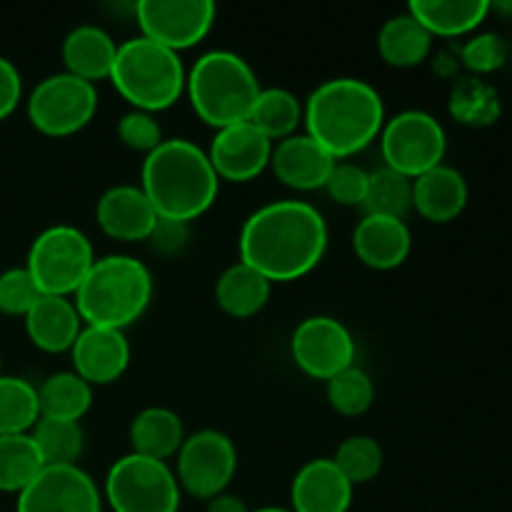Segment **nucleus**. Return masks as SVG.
<instances>
[{
    "mask_svg": "<svg viewBox=\"0 0 512 512\" xmlns=\"http://www.w3.org/2000/svg\"><path fill=\"white\" fill-rule=\"evenodd\" d=\"M240 263L270 283H293L318 268L328 250V225L305 200H275L255 210L240 230Z\"/></svg>",
    "mask_w": 512,
    "mask_h": 512,
    "instance_id": "nucleus-1",
    "label": "nucleus"
},
{
    "mask_svg": "<svg viewBox=\"0 0 512 512\" xmlns=\"http://www.w3.org/2000/svg\"><path fill=\"white\" fill-rule=\"evenodd\" d=\"M385 105L378 90L360 78H330L308 95L303 105L305 135L345 160L380 138Z\"/></svg>",
    "mask_w": 512,
    "mask_h": 512,
    "instance_id": "nucleus-2",
    "label": "nucleus"
},
{
    "mask_svg": "<svg viewBox=\"0 0 512 512\" xmlns=\"http://www.w3.org/2000/svg\"><path fill=\"white\" fill-rule=\"evenodd\" d=\"M140 190L158 218L190 225L213 208L220 178L203 148L185 138H165L145 155Z\"/></svg>",
    "mask_w": 512,
    "mask_h": 512,
    "instance_id": "nucleus-3",
    "label": "nucleus"
},
{
    "mask_svg": "<svg viewBox=\"0 0 512 512\" xmlns=\"http://www.w3.org/2000/svg\"><path fill=\"white\" fill-rule=\"evenodd\" d=\"M153 300V275L133 255L95 258L93 268L75 290L73 303L83 325L123 330L138 323Z\"/></svg>",
    "mask_w": 512,
    "mask_h": 512,
    "instance_id": "nucleus-4",
    "label": "nucleus"
},
{
    "mask_svg": "<svg viewBox=\"0 0 512 512\" xmlns=\"http://www.w3.org/2000/svg\"><path fill=\"white\" fill-rule=\"evenodd\" d=\"M260 90L263 88L255 70L233 50H210L200 55L185 78V93L195 115L215 130L245 123Z\"/></svg>",
    "mask_w": 512,
    "mask_h": 512,
    "instance_id": "nucleus-5",
    "label": "nucleus"
},
{
    "mask_svg": "<svg viewBox=\"0 0 512 512\" xmlns=\"http://www.w3.org/2000/svg\"><path fill=\"white\" fill-rule=\"evenodd\" d=\"M185 78L188 73L178 53L138 35L118 45L108 80L133 110L153 115L178 103Z\"/></svg>",
    "mask_w": 512,
    "mask_h": 512,
    "instance_id": "nucleus-6",
    "label": "nucleus"
},
{
    "mask_svg": "<svg viewBox=\"0 0 512 512\" xmlns=\"http://www.w3.org/2000/svg\"><path fill=\"white\" fill-rule=\"evenodd\" d=\"M93 263V243L83 230L73 225H53L33 240L25 270L43 295L70 298L90 273Z\"/></svg>",
    "mask_w": 512,
    "mask_h": 512,
    "instance_id": "nucleus-7",
    "label": "nucleus"
},
{
    "mask_svg": "<svg viewBox=\"0 0 512 512\" xmlns=\"http://www.w3.org/2000/svg\"><path fill=\"white\" fill-rule=\"evenodd\" d=\"M103 495L113 512H178L183 490L168 463L128 453L110 465Z\"/></svg>",
    "mask_w": 512,
    "mask_h": 512,
    "instance_id": "nucleus-8",
    "label": "nucleus"
},
{
    "mask_svg": "<svg viewBox=\"0 0 512 512\" xmlns=\"http://www.w3.org/2000/svg\"><path fill=\"white\" fill-rule=\"evenodd\" d=\"M445 150H448V135L425 110H403L385 120L380 133V153H383L385 168L415 180L428 170L443 165Z\"/></svg>",
    "mask_w": 512,
    "mask_h": 512,
    "instance_id": "nucleus-9",
    "label": "nucleus"
},
{
    "mask_svg": "<svg viewBox=\"0 0 512 512\" xmlns=\"http://www.w3.org/2000/svg\"><path fill=\"white\" fill-rule=\"evenodd\" d=\"M98 113V90L70 73L40 80L28 95V120L48 138H68L88 128Z\"/></svg>",
    "mask_w": 512,
    "mask_h": 512,
    "instance_id": "nucleus-10",
    "label": "nucleus"
},
{
    "mask_svg": "<svg viewBox=\"0 0 512 512\" xmlns=\"http://www.w3.org/2000/svg\"><path fill=\"white\" fill-rule=\"evenodd\" d=\"M238 470L235 443L220 430H198L188 435L175 455V478L183 493L198 500H213L228 490Z\"/></svg>",
    "mask_w": 512,
    "mask_h": 512,
    "instance_id": "nucleus-11",
    "label": "nucleus"
},
{
    "mask_svg": "<svg viewBox=\"0 0 512 512\" xmlns=\"http://www.w3.org/2000/svg\"><path fill=\"white\" fill-rule=\"evenodd\" d=\"M133 13L143 38L180 55L208 38L218 8L210 0H140Z\"/></svg>",
    "mask_w": 512,
    "mask_h": 512,
    "instance_id": "nucleus-12",
    "label": "nucleus"
},
{
    "mask_svg": "<svg viewBox=\"0 0 512 512\" xmlns=\"http://www.w3.org/2000/svg\"><path fill=\"white\" fill-rule=\"evenodd\" d=\"M290 353L308 378L328 383L333 375L355 365V338L338 318L310 315L293 330Z\"/></svg>",
    "mask_w": 512,
    "mask_h": 512,
    "instance_id": "nucleus-13",
    "label": "nucleus"
},
{
    "mask_svg": "<svg viewBox=\"0 0 512 512\" xmlns=\"http://www.w3.org/2000/svg\"><path fill=\"white\" fill-rule=\"evenodd\" d=\"M15 512H103V493L78 465H45L18 495Z\"/></svg>",
    "mask_w": 512,
    "mask_h": 512,
    "instance_id": "nucleus-14",
    "label": "nucleus"
},
{
    "mask_svg": "<svg viewBox=\"0 0 512 512\" xmlns=\"http://www.w3.org/2000/svg\"><path fill=\"white\" fill-rule=\"evenodd\" d=\"M205 153L220 180L248 183L258 178L265 168H270L273 143L245 120V123L218 130Z\"/></svg>",
    "mask_w": 512,
    "mask_h": 512,
    "instance_id": "nucleus-15",
    "label": "nucleus"
},
{
    "mask_svg": "<svg viewBox=\"0 0 512 512\" xmlns=\"http://www.w3.org/2000/svg\"><path fill=\"white\" fill-rule=\"evenodd\" d=\"M73 373L80 375L90 388L110 385L125 375L130 365V343L123 330L85 325L70 348Z\"/></svg>",
    "mask_w": 512,
    "mask_h": 512,
    "instance_id": "nucleus-16",
    "label": "nucleus"
},
{
    "mask_svg": "<svg viewBox=\"0 0 512 512\" xmlns=\"http://www.w3.org/2000/svg\"><path fill=\"white\" fill-rule=\"evenodd\" d=\"M335 163L338 160L305 133H295L273 143V155H270V170L275 178L285 188L300 190V193L323 190Z\"/></svg>",
    "mask_w": 512,
    "mask_h": 512,
    "instance_id": "nucleus-17",
    "label": "nucleus"
},
{
    "mask_svg": "<svg viewBox=\"0 0 512 512\" xmlns=\"http://www.w3.org/2000/svg\"><path fill=\"white\" fill-rule=\"evenodd\" d=\"M95 220L108 238L123 243H145L158 215L140 185H113L100 195L95 205Z\"/></svg>",
    "mask_w": 512,
    "mask_h": 512,
    "instance_id": "nucleus-18",
    "label": "nucleus"
},
{
    "mask_svg": "<svg viewBox=\"0 0 512 512\" xmlns=\"http://www.w3.org/2000/svg\"><path fill=\"white\" fill-rule=\"evenodd\" d=\"M353 490L348 478L335 468L333 458H318L295 473L290 503L293 512H348Z\"/></svg>",
    "mask_w": 512,
    "mask_h": 512,
    "instance_id": "nucleus-19",
    "label": "nucleus"
},
{
    "mask_svg": "<svg viewBox=\"0 0 512 512\" xmlns=\"http://www.w3.org/2000/svg\"><path fill=\"white\" fill-rule=\"evenodd\" d=\"M353 250L373 270H395L408 260L413 235L405 220L363 215L353 230Z\"/></svg>",
    "mask_w": 512,
    "mask_h": 512,
    "instance_id": "nucleus-20",
    "label": "nucleus"
},
{
    "mask_svg": "<svg viewBox=\"0 0 512 512\" xmlns=\"http://www.w3.org/2000/svg\"><path fill=\"white\" fill-rule=\"evenodd\" d=\"M30 343L43 353H65L75 345L80 330L85 328L78 308L70 298L40 295L38 303L23 318Z\"/></svg>",
    "mask_w": 512,
    "mask_h": 512,
    "instance_id": "nucleus-21",
    "label": "nucleus"
},
{
    "mask_svg": "<svg viewBox=\"0 0 512 512\" xmlns=\"http://www.w3.org/2000/svg\"><path fill=\"white\" fill-rule=\"evenodd\" d=\"M468 205V183L450 165H438L413 180V210L430 223H450Z\"/></svg>",
    "mask_w": 512,
    "mask_h": 512,
    "instance_id": "nucleus-22",
    "label": "nucleus"
},
{
    "mask_svg": "<svg viewBox=\"0 0 512 512\" xmlns=\"http://www.w3.org/2000/svg\"><path fill=\"white\" fill-rule=\"evenodd\" d=\"M115 53L118 43L110 38L108 30L100 25H78L63 40L65 73L93 85L98 80H108Z\"/></svg>",
    "mask_w": 512,
    "mask_h": 512,
    "instance_id": "nucleus-23",
    "label": "nucleus"
},
{
    "mask_svg": "<svg viewBox=\"0 0 512 512\" xmlns=\"http://www.w3.org/2000/svg\"><path fill=\"white\" fill-rule=\"evenodd\" d=\"M185 428L178 413L168 408H145L130 423V448L135 455L150 460H163L178 455L185 443Z\"/></svg>",
    "mask_w": 512,
    "mask_h": 512,
    "instance_id": "nucleus-24",
    "label": "nucleus"
},
{
    "mask_svg": "<svg viewBox=\"0 0 512 512\" xmlns=\"http://www.w3.org/2000/svg\"><path fill=\"white\" fill-rule=\"evenodd\" d=\"M273 283L245 263H233L220 273L215 283V300L220 310L235 320H245L258 315L268 305Z\"/></svg>",
    "mask_w": 512,
    "mask_h": 512,
    "instance_id": "nucleus-25",
    "label": "nucleus"
},
{
    "mask_svg": "<svg viewBox=\"0 0 512 512\" xmlns=\"http://www.w3.org/2000/svg\"><path fill=\"white\" fill-rule=\"evenodd\" d=\"M408 13L440 38H460L478 28L490 13V3L485 0H413Z\"/></svg>",
    "mask_w": 512,
    "mask_h": 512,
    "instance_id": "nucleus-26",
    "label": "nucleus"
},
{
    "mask_svg": "<svg viewBox=\"0 0 512 512\" xmlns=\"http://www.w3.org/2000/svg\"><path fill=\"white\" fill-rule=\"evenodd\" d=\"M380 58L393 68H415L425 63L433 50V35L410 13L393 15L383 23L378 33Z\"/></svg>",
    "mask_w": 512,
    "mask_h": 512,
    "instance_id": "nucleus-27",
    "label": "nucleus"
},
{
    "mask_svg": "<svg viewBox=\"0 0 512 512\" xmlns=\"http://www.w3.org/2000/svg\"><path fill=\"white\" fill-rule=\"evenodd\" d=\"M38 405L40 418L80 423L93 405V388L73 370L53 373L38 385Z\"/></svg>",
    "mask_w": 512,
    "mask_h": 512,
    "instance_id": "nucleus-28",
    "label": "nucleus"
},
{
    "mask_svg": "<svg viewBox=\"0 0 512 512\" xmlns=\"http://www.w3.org/2000/svg\"><path fill=\"white\" fill-rule=\"evenodd\" d=\"M250 125L260 130L270 143L290 138L303 123V103L298 95L285 88H263L253 110H250Z\"/></svg>",
    "mask_w": 512,
    "mask_h": 512,
    "instance_id": "nucleus-29",
    "label": "nucleus"
},
{
    "mask_svg": "<svg viewBox=\"0 0 512 512\" xmlns=\"http://www.w3.org/2000/svg\"><path fill=\"white\" fill-rule=\"evenodd\" d=\"M43 468V455L30 433L0 435V493L20 495Z\"/></svg>",
    "mask_w": 512,
    "mask_h": 512,
    "instance_id": "nucleus-30",
    "label": "nucleus"
},
{
    "mask_svg": "<svg viewBox=\"0 0 512 512\" xmlns=\"http://www.w3.org/2000/svg\"><path fill=\"white\" fill-rule=\"evenodd\" d=\"M410 210H413V180L385 165L368 173V190L363 200L365 215L405 220Z\"/></svg>",
    "mask_w": 512,
    "mask_h": 512,
    "instance_id": "nucleus-31",
    "label": "nucleus"
},
{
    "mask_svg": "<svg viewBox=\"0 0 512 512\" xmlns=\"http://www.w3.org/2000/svg\"><path fill=\"white\" fill-rule=\"evenodd\" d=\"M38 420V388L25 378L0 375V435H28Z\"/></svg>",
    "mask_w": 512,
    "mask_h": 512,
    "instance_id": "nucleus-32",
    "label": "nucleus"
},
{
    "mask_svg": "<svg viewBox=\"0 0 512 512\" xmlns=\"http://www.w3.org/2000/svg\"><path fill=\"white\" fill-rule=\"evenodd\" d=\"M448 110L458 123L470 128H485L500 118V95L493 85L480 78H463L453 85Z\"/></svg>",
    "mask_w": 512,
    "mask_h": 512,
    "instance_id": "nucleus-33",
    "label": "nucleus"
},
{
    "mask_svg": "<svg viewBox=\"0 0 512 512\" xmlns=\"http://www.w3.org/2000/svg\"><path fill=\"white\" fill-rule=\"evenodd\" d=\"M30 438L38 445L45 465H78L85 450L83 425L73 420L40 418L30 430Z\"/></svg>",
    "mask_w": 512,
    "mask_h": 512,
    "instance_id": "nucleus-34",
    "label": "nucleus"
},
{
    "mask_svg": "<svg viewBox=\"0 0 512 512\" xmlns=\"http://www.w3.org/2000/svg\"><path fill=\"white\" fill-rule=\"evenodd\" d=\"M325 395L335 413L348 415V418H358V415L368 413L375 403V383L363 368L350 365L343 373L333 375L325 383Z\"/></svg>",
    "mask_w": 512,
    "mask_h": 512,
    "instance_id": "nucleus-35",
    "label": "nucleus"
},
{
    "mask_svg": "<svg viewBox=\"0 0 512 512\" xmlns=\"http://www.w3.org/2000/svg\"><path fill=\"white\" fill-rule=\"evenodd\" d=\"M383 460L385 455L378 440L370 435H350L338 445L333 463L355 488V485H365L378 478Z\"/></svg>",
    "mask_w": 512,
    "mask_h": 512,
    "instance_id": "nucleus-36",
    "label": "nucleus"
},
{
    "mask_svg": "<svg viewBox=\"0 0 512 512\" xmlns=\"http://www.w3.org/2000/svg\"><path fill=\"white\" fill-rule=\"evenodd\" d=\"M40 290L30 273L23 268H10L0 273V313L10 318H25L40 298Z\"/></svg>",
    "mask_w": 512,
    "mask_h": 512,
    "instance_id": "nucleus-37",
    "label": "nucleus"
},
{
    "mask_svg": "<svg viewBox=\"0 0 512 512\" xmlns=\"http://www.w3.org/2000/svg\"><path fill=\"white\" fill-rule=\"evenodd\" d=\"M460 60H463V65L470 73H475V78H478V75L495 73V70L503 68L505 60H508V45H505L503 38L495 33L475 35V38H470L468 43L463 45Z\"/></svg>",
    "mask_w": 512,
    "mask_h": 512,
    "instance_id": "nucleus-38",
    "label": "nucleus"
},
{
    "mask_svg": "<svg viewBox=\"0 0 512 512\" xmlns=\"http://www.w3.org/2000/svg\"><path fill=\"white\" fill-rule=\"evenodd\" d=\"M118 138L125 148L135 153H153L163 143V128L155 120V115L143 113V110H128L118 120Z\"/></svg>",
    "mask_w": 512,
    "mask_h": 512,
    "instance_id": "nucleus-39",
    "label": "nucleus"
},
{
    "mask_svg": "<svg viewBox=\"0 0 512 512\" xmlns=\"http://www.w3.org/2000/svg\"><path fill=\"white\" fill-rule=\"evenodd\" d=\"M325 193L345 208H363L365 190H368V173L355 163H338L330 170V178L325 183Z\"/></svg>",
    "mask_w": 512,
    "mask_h": 512,
    "instance_id": "nucleus-40",
    "label": "nucleus"
},
{
    "mask_svg": "<svg viewBox=\"0 0 512 512\" xmlns=\"http://www.w3.org/2000/svg\"><path fill=\"white\" fill-rule=\"evenodd\" d=\"M188 238H190L188 223L158 218L145 243L150 245V250H153L155 255H163V258H178V255L185 250V245H188Z\"/></svg>",
    "mask_w": 512,
    "mask_h": 512,
    "instance_id": "nucleus-41",
    "label": "nucleus"
},
{
    "mask_svg": "<svg viewBox=\"0 0 512 512\" xmlns=\"http://www.w3.org/2000/svg\"><path fill=\"white\" fill-rule=\"evenodd\" d=\"M23 98V78L8 58L0 55V120L10 118Z\"/></svg>",
    "mask_w": 512,
    "mask_h": 512,
    "instance_id": "nucleus-42",
    "label": "nucleus"
},
{
    "mask_svg": "<svg viewBox=\"0 0 512 512\" xmlns=\"http://www.w3.org/2000/svg\"><path fill=\"white\" fill-rule=\"evenodd\" d=\"M205 512H250V510L240 498L223 493L218 495V498L208 500V508H205Z\"/></svg>",
    "mask_w": 512,
    "mask_h": 512,
    "instance_id": "nucleus-43",
    "label": "nucleus"
},
{
    "mask_svg": "<svg viewBox=\"0 0 512 512\" xmlns=\"http://www.w3.org/2000/svg\"><path fill=\"white\" fill-rule=\"evenodd\" d=\"M250 512H293V510H285V508H260V510H250Z\"/></svg>",
    "mask_w": 512,
    "mask_h": 512,
    "instance_id": "nucleus-44",
    "label": "nucleus"
},
{
    "mask_svg": "<svg viewBox=\"0 0 512 512\" xmlns=\"http://www.w3.org/2000/svg\"><path fill=\"white\" fill-rule=\"evenodd\" d=\"M0 375H3V373H0Z\"/></svg>",
    "mask_w": 512,
    "mask_h": 512,
    "instance_id": "nucleus-45",
    "label": "nucleus"
}]
</instances>
